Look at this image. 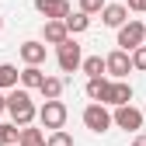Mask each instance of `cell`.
<instances>
[{"instance_id":"8","label":"cell","mask_w":146,"mask_h":146,"mask_svg":"<svg viewBox=\"0 0 146 146\" xmlns=\"http://www.w3.org/2000/svg\"><path fill=\"white\" fill-rule=\"evenodd\" d=\"M35 7H38V14H45L49 21H66V14H70L66 0H35Z\"/></svg>"},{"instance_id":"25","label":"cell","mask_w":146,"mask_h":146,"mask_svg":"<svg viewBox=\"0 0 146 146\" xmlns=\"http://www.w3.org/2000/svg\"><path fill=\"white\" fill-rule=\"evenodd\" d=\"M132 146H146V136H136V143Z\"/></svg>"},{"instance_id":"10","label":"cell","mask_w":146,"mask_h":146,"mask_svg":"<svg viewBox=\"0 0 146 146\" xmlns=\"http://www.w3.org/2000/svg\"><path fill=\"white\" fill-rule=\"evenodd\" d=\"M42 35H45V42H52V45H63V42L70 38V31H66V25H63V21H45Z\"/></svg>"},{"instance_id":"11","label":"cell","mask_w":146,"mask_h":146,"mask_svg":"<svg viewBox=\"0 0 146 146\" xmlns=\"http://www.w3.org/2000/svg\"><path fill=\"white\" fill-rule=\"evenodd\" d=\"M21 59H25L28 66L45 63V45H42V42H25V45H21Z\"/></svg>"},{"instance_id":"13","label":"cell","mask_w":146,"mask_h":146,"mask_svg":"<svg viewBox=\"0 0 146 146\" xmlns=\"http://www.w3.org/2000/svg\"><path fill=\"white\" fill-rule=\"evenodd\" d=\"M17 66H11V63H0V90H11V87H17Z\"/></svg>"},{"instance_id":"27","label":"cell","mask_w":146,"mask_h":146,"mask_svg":"<svg viewBox=\"0 0 146 146\" xmlns=\"http://www.w3.org/2000/svg\"><path fill=\"white\" fill-rule=\"evenodd\" d=\"M0 28H4V21H0Z\"/></svg>"},{"instance_id":"6","label":"cell","mask_w":146,"mask_h":146,"mask_svg":"<svg viewBox=\"0 0 146 146\" xmlns=\"http://www.w3.org/2000/svg\"><path fill=\"white\" fill-rule=\"evenodd\" d=\"M84 125L90 132H104L111 125V115L104 111V104H90V108H84Z\"/></svg>"},{"instance_id":"21","label":"cell","mask_w":146,"mask_h":146,"mask_svg":"<svg viewBox=\"0 0 146 146\" xmlns=\"http://www.w3.org/2000/svg\"><path fill=\"white\" fill-rule=\"evenodd\" d=\"M45 146H73V139H70V136L59 129V132H52V136L45 139Z\"/></svg>"},{"instance_id":"18","label":"cell","mask_w":146,"mask_h":146,"mask_svg":"<svg viewBox=\"0 0 146 146\" xmlns=\"http://www.w3.org/2000/svg\"><path fill=\"white\" fill-rule=\"evenodd\" d=\"M63 25H66V31H84V28L90 25V17H87V14H66Z\"/></svg>"},{"instance_id":"9","label":"cell","mask_w":146,"mask_h":146,"mask_svg":"<svg viewBox=\"0 0 146 146\" xmlns=\"http://www.w3.org/2000/svg\"><path fill=\"white\" fill-rule=\"evenodd\" d=\"M104 70L111 73V77H118V80H122L125 73L132 70V63H129V52H122V49H118V52H111V56L104 59Z\"/></svg>"},{"instance_id":"26","label":"cell","mask_w":146,"mask_h":146,"mask_svg":"<svg viewBox=\"0 0 146 146\" xmlns=\"http://www.w3.org/2000/svg\"><path fill=\"white\" fill-rule=\"evenodd\" d=\"M0 146H4V125H0Z\"/></svg>"},{"instance_id":"19","label":"cell","mask_w":146,"mask_h":146,"mask_svg":"<svg viewBox=\"0 0 146 146\" xmlns=\"http://www.w3.org/2000/svg\"><path fill=\"white\" fill-rule=\"evenodd\" d=\"M104 87H108V80H104V77H98V80H87V94L94 98V101H101V98H104Z\"/></svg>"},{"instance_id":"5","label":"cell","mask_w":146,"mask_h":146,"mask_svg":"<svg viewBox=\"0 0 146 146\" xmlns=\"http://www.w3.org/2000/svg\"><path fill=\"white\" fill-rule=\"evenodd\" d=\"M56 59H59V70L63 73H73V70L80 66V45L73 42V38H66L59 45V52H56Z\"/></svg>"},{"instance_id":"14","label":"cell","mask_w":146,"mask_h":146,"mask_svg":"<svg viewBox=\"0 0 146 146\" xmlns=\"http://www.w3.org/2000/svg\"><path fill=\"white\" fill-rule=\"evenodd\" d=\"M38 90L45 94V101H59V94H63V80H59V77H45Z\"/></svg>"},{"instance_id":"4","label":"cell","mask_w":146,"mask_h":146,"mask_svg":"<svg viewBox=\"0 0 146 146\" xmlns=\"http://www.w3.org/2000/svg\"><path fill=\"white\" fill-rule=\"evenodd\" d=\"M129 101H132V87L125 84V80H115V84L104 87L101 104H115V108H122V104H129Z\"/></svg>"},{"instance_id":"17","label":"cell","mask_w":146,"mask_h":146,"mask_svg":"<svg viewBox=\"0 0 146 146\" xmlns=\"http://www.w3.org/2000/svg\"><path fill=\"white\" fill-rule=\"evenodd\" d=\"M17 146H45V136L38 129H21V139H17Z\"/></svg>"},{"instance_id":"12","label":"cell","mask_w":146,"mask_h":146,"mask_svg":"<svg viewBox=\"0 0 146 146\" xmlns=\"http://www.w3.org/2000/svg\"><path fill=\"white\" fill-rule=\"evenodd\" d=\"M101 14H104V25H108V28H122V25H125V14H129V11H125L122 4H108Z\"/></svg>"},{"instance_id":"7","label":"cell","mask_w":146,"mask_h":146,"mask_svg":"<svg viewBox=\"0 0 146 146\" xmlns=\"http://www.w3.org/2000/svg\"><path fill=\"white\" fill-rule=\"evenodd\" d=\"M118 129H129V132H136V129H143V111H136L132 104H122L118 111H115V118H111Z\"/></svg>"},{"instance_id":"28","label":"cell","mask_w":146,"mask_h":146,"mask_svg":"<svg viewBox=\"0 0 146 146\" xmlns=\"http://www.w3.org/2000/svg\"><path fill=\"white\" fill-rule=\"evenodd\" d=\"M14 146H17V143H14Z\"/></svg>"},{"instance_id":"3","label":"cell","mask_w":146,"mask_h":146,"mask_svg":"<svg viewBox=\"0 0 146 146\" xmlns=\"http://www.w3.org/2000/svg\"><path fill=\"white\" fill-rule=\"evenodd\" d=\"M38 118H42V125L45 129H63V122H66V104L63 101H45L42 104V111H38Z\"/></svg>"},{"instance_id":"2","label":"cell","mask_w":146,"mask_h":146,"mask_svg":"<svg viewBox=\"0 0 146 146\" xmlns=\"http://www.w3.org/2000/svg\"><path fill=\"white\" fill-rule=\"evenodd\" d=\"M143 38H146V25H143V21H129V25H122V28H118V45H122V52L139 49Z\"/></svg>"},{"instance_id":"23","label":"cell","mask_w":146,"mask_h":146,"mask_svg":"<svg viewBox=\"0 0 146 146\" xmlns=\"http://www.w3.org/2000/svg\"><path fill=\"white\" fill-rule=\"evenodd\" d=\"M125 11H146V0H129V7Z\"/></svg>"},{"instance_id":"22","label":"cell","mask_w":146,"mask_h":146,"mask_svg":"<svg viewBox=\"0 0 146 146\" xmlns=\"http://www.w3.org/2000/svg\"><path fill=\"white\" fill-rule=\"evenodd\" d=\"M104 11V0H80V14H98Z\"/></svg>"},{"instance_id":"16","label":"cell","mask_w":146,"mask_h":146,"mask_svg":"<svg viewBox=\"0 0 146 146\" xmlns=\"http://www.w3.org/2000/svg\"><path fill=\"white\" fill-rule=\"evenodd\" d=\"M80 66H84V73H87L90 80H98L101 73H104V59H101V56H90V59H80Z\"/></svg>"},{"instance_id":"20","label":"cell","mask_w":146,"mask_h":146,"mask_svg":"<svg viewBox=\"0 0 146 146\" xmlns=\"http://www.w3.org/2000/svg\"><path fill=\"white\" fill-rule=\"evenodd\" d=\"M129 63H132V70H146V45L132 49V56H129Z\"/></svg>"},{"instance_id":"1","label":"cell","mask_w":146,"mask_h":146,"mask_svg":"<svg viewBox=\"0 0 146 146\" xmlns=\"http://www.w3.org/2000/svg\"><path fill=\"white\" fill-rule=\"evenodd\" d=\"M7 111H11L14 125L28 129L31 118H35V104H31V98H28V90H11V94H7Z\"/></svg>"},{"instance_id":"15","label":"cell","mask_w":146,"mask_h":146,"mask_svg":"<svg viewBox=\"0 0 146 146\" xmlns=\"http://www.w3.org/2000/svg\"><path fill=\"white\" fill-rule=\"evenodd\" d=\"M17 80H21L25 87H42V80H45V73H42L38 66H25V70H21V77H17Z\"/></svg>"},{"instance_id":"24","label":"cell","mask_w":146,"mask_h":146,"mask_svg":"<svg viewBox=\"0 0 146 146\" xmlns=\"http://www.w3.org/2000/svg\"><path fill=\"white\" fill-rule=\"evenodd\" d=\"M4 111H7V98L0 94V115H4Z\"/></svg>"}]
</instances>
